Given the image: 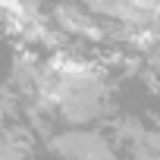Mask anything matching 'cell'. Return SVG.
I'll use <instances>...</instances> for the list:
<instances>
[{
    "instance_id": "1",
    "label": "cell",
    "mask_w": 160,
    "mask_h": 160,
    "mask_svg": "<svg viewBox=\"0 0 160 160\" xmlns=\"http://www.w3.org/2000/svg\"><path fill=\"white\" fill-rule=\"evenodd\" d=\"M50 148L63 160H116L110 141L88 129H69L63 135H53Z\"/></svg>"
},
{
    "instance_id": "2",
    "label": "cell",
    "mask_w": 160,
    "mask_h": 160,
    "mask_svg": "<svg viewBox=\"0 0 160 160\" xmlns=\"http://www.w3.org/2000/svg\"><path fill=\"white\" fill-rule=\"evenodd\" d=\"M151 69H154V72H160V47L151 53Z\"/></svg>"
}]
</instances>
